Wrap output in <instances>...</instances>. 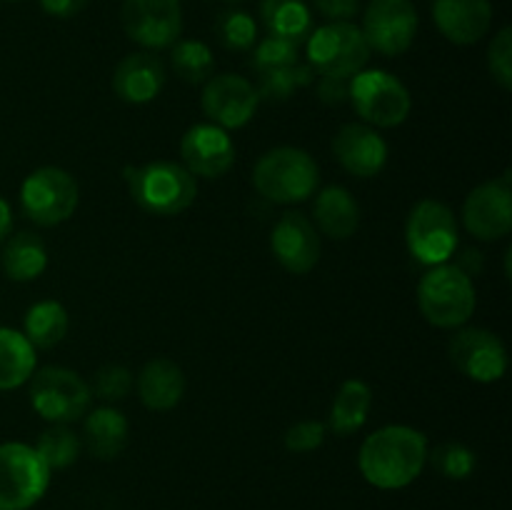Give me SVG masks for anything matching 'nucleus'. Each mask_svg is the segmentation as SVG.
I'll return each instance as SVG.
<instances>
[{
	"label": "nucleus",
	"mask_w": 512,
	"mask_h": 510,
	"mask_svg": "<svg viewBox=\"0 0 512 510\" xmlns=\"http://www.w3.org/2000/svg\"><path fill=\"white\" fill-rule=\"evenodd\" d=\"M165 85V65L153 53H130L115 65L113 93L123 103L143 105L160 95Z\"/></svg>",
	"instance_id": "obj_20"
},
{
	"label": "nucleus",
	"mask_w": 512,
	"mask_h": 510,
	"mask_svg": "<svg viewBox=\"0 0 512 510\" xmlns=\"http://www.w3.org/2000/svg\"><path fill=\"white\" fill-rule=\"evenodd\" d=\"M185 168L200 178H223L235 163V145L230 135L215 123H198L185 130L180 140Z\"/></svg>",
	"instance_id": "obj_17"
},
{
	"label": "nucleus",
	"mask_w": 512,
	"mask_h": 510,
	"mask_svg": "<svg viewBox=\"0 0 512 510\" xmlns=\"http://www.w3.org/2000/svg\"><path fill=\"white\" fill-rule=\"evenodd\" d=\"M350 80L348 78H330V75H323L318 80V98L323 100L325 105H340L348 100Z\"/></svg>",
	"instance_id": "obj_39"
},
{
	"label": "nucleus",
	"mask_w": 512,
	"mask_h": 510,
	"mask_svg": "<svg viewBox=\"0 0 512 510\" xmlns=\"http://www.w3.org/2000/svg\"><path fill=\"white\" fill-rule=\"evenodd\" d=\"M50 470L25 443L0 445V510H28L45 495Z\"/></svg>",
	"instance_id": "obj_10"
},
{
	"label": "nucleus",
	"mask_w": 512,
	"mask_h": 510,
	"mask_svg": "<svg viewBox=\"0 0 512 510\" xmlns=\"http://www.w3.org/2000/svg\"><path fill=\"white\" fill-rule=\"evenodd\" d=\"M68 310L58 300H40L25 313V338L33 348L50 350L68 333Z\"/></svg>",
	"instance_id": "obj_28"
},
{
	"label": "nucleus",
	"mask_w": 512,
	"mask_h": 510,
	"mask_svg": "<svg viewBox=\"0 0 512 510\" xmlns=\"http://www.w3.org/2000/svg\"><path fill=\"white\" fill-rule=\"evenodd\" d=\"M225 3H243V0H225Z\"/></svg>",
	"instance_id": "obj_43"
},
{
	"label": "nucleus",
	"mask_w": 512,
	"mask_h": 510,
	"mask_svg": "<svg viewBox=\"0 0 512 510\" xmlns=\"http://www.w3.org/2000/svg\"><path fill=\"white\" fill-rule=\"evenodd\" d=\"M170 63L175 75L190 85L208 83L213 78L215 58L203 40H175L170 45Z\"/></svg>",
	"instance_id": "obj_29"
},
{
	"label": "nucleus",
	"mask_w": 512,
	"mask_h": 510,
	"mask_svg": "<svg viewBox=\"0 0 512 510\" xmlns=\"http://www.w3.org/2000/svg\"><path fill=\"white\" fill-rule=\"evenodd\" d=\"M313 218L318 228L333 240L353 238L360 225V205L340 185L320 190L313 205Z\"/></svg>",
	"instance_id": "obj_23"
},
{
	"label": "nucleus",
	"mask_w": 512,
	"mask_h": 510,
	"mask_svg": "<svg viewBox=\"0 0 512 510\" xmlns=\"http://www.w3.org/2000/svg\"><path fill=\"white\" fill-rule=\"evenodd\" d=\"M13 230V213H10V205L0 198V243L10 235Z\"/></svg>",
	"instance_id": "obj_42"
},
{
	"label": "nucleus",
	"mask_w": 512,
	"mask_h": 510,
	"mask_svg": "<svg viewBox=\"0 0 512 510\" xmlns=\"http://www.w3.org/2000/svg\"><path fill=\"white\" fill-rule=\"evenodd\" d=\"M370 405H373V390L365 380H345L340 385L338 395L333 398L330 405V418L328 425L335 435L340 438H348L355 435L365 425L370 413Z\"/></svg>",
	"instance_id": "obj_25"
},
{
	"label": "nucleus",
	"mask_w": 512,
	"mask_h": 510,
	"mask_svg": "<svg viewBox=\"0 0 512 510\" xmlns=\"http://www.w3.org/2000/svg\"><path fill=\"white\" fill-rule=\"evenodd\" d=\"M45 268H48V250L40 235L23 230L5 243L3 270L10 280L28 283V280L40 278Z\"/></svg>",
	"instance_id": "obj_26"
},
{
	"label": "nucleus",
	"mask_w": 512,
	"mask_h": 510,
	"mask_svg": "<svg viewBox=\"0 0 512 510\" xmlns=\"http://www.w3.org/2000/svg\"><path fill=\"white\" fill-rule=\"evenodd\" d=\"M80 200L73 175L55 165L33 170L20 185V208L35 225L53 228L75 213Z\"/></svg>",
	"instance_id": "obj_7"
},
{
	"label": "nucleus",
	"mask_w": 512,
	"mask_h": 510,
	"mask_svg": "<svg viewBox=\"0 0 512 510\" xmlns=\"http://www.w3.org/2000/svg\"><path fill=\"white\" fill-rule=\"evenodd\" d=\"M30 378V405L43 420L70 425L88 413L93 393L75 370L48 365Z\"/></svg>",
	"instance_id": "obj_5"
},
{
	"label": "nucleus",
	"mask_w": 512,
	"mask_h": 510,
	"mask_svg": "<svg viewBox=\"0 0 512 510\" xmlns=\"http://www.w3.org/2000/svg\"><path fill=\"white\" fill-rule=\"evenodd\" d=\"M418 305L423 318L435 328H460L478 305L473 278L450 263L435 265L420 278Z\"/></svg>",
	"instance_id": "obj_4"
},
{
	"label": "nucleus",
	"mask_w": 512,
	"mask_h": 510,
	"mask_svg": "<svg viewBox=\"0 0 512 510\" xmlns=\"http://www.w3.org/2000/svg\"><path fill=\"white\" fill-rule=\"evenodd\" d=\"M488 70L503 90H512V30L505 25L488 48Z\"/></svg>",
	"instance_id": "obj_36"
},
{
	"label": "nucleus",
	"mask_w": 512,
	"mask_h": 510,
	"mask_svg": "<svg viewBox=\"0 0 512 510\" xmlns=\"http://www.w3.org/2000/svg\"><path fill=\"white\" fill-rule=\"evenodd\" d=\"M260 20L268 35L303 45L313 33V13L305 0H263Z\"/></svg>",
	"instance_id": "obj_24"
},
{
	"label": "nucleus",
	"mask_w": 512,
	"mask_h": 510,
	"mask_svg": "<svg viewBox=\"0 0 512 510\" xmlns=\"http://www.w3.org/2000/svg\"><path fill=\"white\" fill-rule=\"evenodd\" d=\"M463 223L478 240H500L512 230L510 170L498 180L470 190L463 205Z\"/></svg>",
	"instance_id": "obj_14"
},
{
	"label": "nucleus",
	"mask_w": 512,
	"mask_h": 510,
	"mask_svg": "<svg viewBox=\"0 0 512 510\" xmlns=\"http://www.w3.org/2000/svg\"><path fill=\"white\" fill-rule=\"evenodd\" d=\"M120 23L133 43L163 50L183 33V8L180 0H123Z\"/></svg>",
	"instance_id": "obj_12"
},
{
	"label": "nucleus",
	"mask_w": 512,
	"mask_h": 510,
	"mask_svg": "<svg viewBox=\"0 0 512 510\" xmlns=\"http://www.w3.org/2000/svg\"><path fill=\"white\" fill-rule=\"evenodd\" d=\"M455 368L478 383H498L508 370L503 340L485 328H460L448 345Z\"/></svg>",
	"instance_id": "obj_13"
},
{
	"label": "nucleus",
	"mask_w": 512,
	"mask_h": 510,
	"mask_svg": "<svg viewBox=\"0 0 512 510\" xmlns=\"http://www.w3.org/2000/svg\"><path fill=\"white\" fill-rule=\"evenodd\" d=\"M333 153L355 178H375L388 163V143L378 130L363 123L343 125L333 138Z\"/></svg>",
	"instance_id": "obj_18"
},
{
	"label": "nucleus",
	"mask_w": 512,
	"mask_h": 510,
	"mask_svg": "<svg viewBox=\"0 0 512 510\" xmlns=\"http://www.w3.org/2000/svg\"><path fill=\"white\" fill-rule=\"evenodd\" d=\"M215 38L223 48L238 50H253L255 40H258V25H255L253 15L245 10H223L215 20Z\"/></svg>",
	"instance_id": "obj_32"
},
{
	"label": "nucleus",
	"mask_w": 512,
	"mask_h": 510,
	"mask_svg": "<svg viewBox=\"0 0 512 510\" xmlns=\"http://www.w3.org/2000/svg\"><path fill=\"white\" fill-rule=\"evenodd\" d=\"M433 20L455 45H473L488 35L493 23L490 0H433Z\"/></svg>",
	"instance_id": "obj_19"
},
{
	"label": "nucleus",
	"mask_w": 512,
	"mask_h": 510,
	"mask_svg": "<svg viewBox=\"0 0 512 510\" xmlns=\"http://www.w3.org/2000/svg\"><path fill=\"white\" fill-rule=\"evenodd\" d=\"M348 100L370 128H395L413 108L408 88L385 70H360L353 75Z\"/></svg>",
	"instance_id": "obj_6"
},
{
	"label": "nucleus",
	"mask_w": 512,
	"mask_h": 510,
	"mask_svg": "<svg viewBox=\"0 0 512 510\" xmlns=\"http://www.w3.org/2000/svg\"><path fill=\"white\" fill-rule=\"evenodd\" d=\"M300 45L290 43V40H280L268 35L263 43L255 45L253 60L250 65L255 68V73H268V70L288 68V65L300 63Z\"/></svg>",
	"instance_id": "obj_34"
},
{
	"label": "nucleus",
	"mask_w": 512,
	"mask_h": 510,
	"mask_svg": "<svg viewBox=\"0 0 512 510\" xmlns=\"http://www.w3.org/2000/svg\"><path fill=\"white\" fill-rule=\"evenodd\" d=\"M35 370V348L23 333L0 328V390L28 383Z\"/></svg>",
	"instance_id": "obj_27"
},
{
	"label": "nucleus",
	"mask_w": 512,
	"mask_h": 510,
	"mask_svg": "<svg viewBox=\"0 0 512 510\" xmlns=\"http://www.w3.org/2000/svg\"><path fill=\"white\" fill-rule=\"evenodd\" d=\"M125 183L135 205L158 218L180 215L195 203V195H198L195 175L185 165L170 163V160L125 168Z\"/></svg>",
	"instance_id": "obj_2"
},
{
	"label": "nucleus",
	"mask_w": 512,
	"mask_h": 510,
	"mask_svg": "<svg viewBox=\"0 0 512 510\" xmlns=\"http://www.w3.org/2000/svg\"><path fill=\"white\" fill-rule=\"evenodd\" d=\"M130 390H133V373L118 363H108L98 368L93 385H90V393L95 398L105 400V403H118V400L128 398Z\"/></svg>",
	"instance_id": "obj_35"
},
{
	"label": "nucleus",
	"mask_w": 512,
	"mask_h": 510,
	"mask_svg": "<svg viewBox=\"0 0 512 510\" xmlns=\"http://www.w3.org/2000/svg\"><path fill=\"white\" fill-rule=\"evenodd\" d=\"M325 425L320 420H300L290 425L283 435V443L290 453H310L318 450L325 440Z\"/></svg>",
	"instance_id": "obj_37"
},
{
	"label": "nucleus",
	"mask_w": 512,
	"mask_h": 510,
	"mask_svg": "<svg viewBox=\"0 0 512 510\" xmlns=\"http://www.w3.org/2000/svg\"><path fill=\"white\" fill-rule=\"evenodd\" d=\"M140 403L155 413L173 410L185 395V375L170 358H153L143 365L135 380Z\"/></svg>",
	"instance_id": "obj_21"
},
{
	"label": "nucleus",
	"mask_w": 512,
	"mask_h": 510,
	"mask_svg": "<svg viewBox=\"0 0 512 510\" xmlns=\"http://www.w3.org/2000/svg\"><path fill=\"white\" fill-rule=\"evenodd\" d=\"M35 453L40 455L48 470H65L78 460L80 438L68 425H50L38 435Z\"/></svg>",
	"instance_id": "obj_31"
},
{
	"label": "nucleus",
	"mask_w": 512,
	"mask_h": 510,
	"mask_svg": "<svg viewBox=\"0 0 512 510\" xmlns=\"http://www.w3.org/2000/svg\"><path fill=\"white\" fill-rule=\"evenodd\" d=\"M428 458L433 468L450 480H465L475 470V453L463 443L438 445V448H433V453H428Z\"/></svg>",
	"instance_id": "obj_33"
},
{
	"label": "nucleus",
	"mask_w": 512,
	"mask_h": 510,
	"mask_svg": "<svg viewBox=\"0 0 512 510\" xmlns=\"http://www.w3.org/2000/svg\"><path fill=\"white\" fill-rule=\"evenodd\" d=\"M270 248L275 260L288 273L305 275L318 265L320 260V235L313 220L305 218L298 210H290L278 218L270 233Z\"/></svg>",
	"instance_id": "obj_16"
},
{
	"label": "nucleus",
	"mask_w": 512,
	"mask_h": 510,
	"mask_svg": "<svg viewBox=\"0 0 512 510\" xmlns=\"http://www.w3.org/2000/svg\"><path fill=\"white\" fill-rule=\"evenodd\" d=\"M83 443L88 453L98 460H115L128 445V418L113 405L85 413Z\"/></svg>",
	"instance_id": "obj_22"
},
{
	"label": "nucleus",
	"mask_w": 512,
	"mask_h": 510,
	"mask_svg": "<svg viewBox=\"0 0 512 510\" xmlns=\"http://www.w3.org/2000/svg\"><path fill=\"white\" fill-rule=\"evenodd\" d=\"M455 268L463 270L468 278H475V275H480V270H483V253L480 250H463V255L458 258V263H453Z\"/></svg>",
	"instance_id": "obj_41"
},
{
	"label": "nucleus",
	"mask_w": 512,
	"mask_h": 510,
	"mask_svg": "<svg viewBox=\"0 0 512 510\" xmlns=\"http://www.w3.org/2000/svg\"><path fill=\"white\" fill-rule=\"evenodd\" d=\"M363 38L380 55H403L418 35V10L413 0H370L363 15Z\"/></svg>",
	"instance_id": "obj_11"
},
{
	"label": "nucleus",
	"mask_w": 512,
	"mask_h": 510,
	"mask_svg": "<svg viewBox=\"0 0 512 510\" xmlns=\"http://www.w3.org/2000/svg\"><path fill=\"white\" fill-rule=\"evenodd\" d=\"M313 5L330 23H350L360 10V0H313Z\"/></svg>",
	"instance_id": "obj_38"
},
{
	"label": "nucleus",
	"mask_w": 512,
	"mask_h": 510,
	"mask_svg": "<svg viewBox=\"0 0 512 510\" xmlns=\"http://www.w3.org/2000/svg\"><path fill=\"white\" fill-rule=\"evenodd\" d=\"M203 113L218 128H243L258 110V90L243 75H215L203 88Z\"/></svg>",
	"instance_id": "obj_15"
},
{
	"label": "nucleus",
	"mask_w": 512,
	"mask_h": 510,
	"mask_svg": "<svg viewBox=\"0 0 512 510\" xmlns=\"http://www.w3.org/2000/svg\"><path fill=\"white\" fill-rule=\"evenodd\" d=\"M90 0H40V8L53 18H73L88 8Z\"/></svg>",
	"instance_id": "obj_40"
},
{
	"label": "nucleus",
	"mask_w": 512,
	"mask_h": 510,
	"mask_svg": "<svg viewBox=\"0 0 512 510\" xmlns=\"http://www.w3.org/2000/svg\"><path fill=\"white\" fill-rule=\"evenodd\" d=\"M315 70L310 65L295 63L288 68L268 70V73H258V98L268 100V103H285L288 98H293V93H298L300 88H308L315 78Z\"/></svg>",
	"instance_id": "obj_30"
},
{
	"label": "nucleus",
	"mask_w": 512,
	"mask_h": 510,
	"mask_svg": "<svg viewBox=\"0 0 512 510\" xmlns=\"http://www.w3.org/2000/svg\"><path fill=\"white\" fill-rule=\"evenodd\" d=\"M320 173L313 155L300 148H273L255 163L253 185L265 200L278 205L303 203L318 190Z\"/></svg>",
	"instance_id": "obj_3"
},
{
	"label": "nucleus",
	"mask_w": 512,
	"mask_h": 510,
	"mask_svg": "<svg viewBox=\"0 0 512 510\" xmlns=\"http://www.w3.org/2000/svg\"><path fill=\"white\" fill-rule=\"evenodd\" d=\"M308 45V65L320 75L330 78H353L365 70L370 60V48L363 30L353 23H328L313 30Z\"/></svg>",
	"instance_id": "obj_8"
},
{
	"label": "nucleus",
	"mask_w": 512,
	"mask_h": 510,
	"mask_svg": "<svg viewBox=\"0 0 512 510\" xmlns=\"http://www.w3.org/2000/svg\"><path fill=\"white\" fill-rule=\"evenodd\" d=\"M428 460V440L408 425H385L360 445L358 465L363 478L380 490H398L413 483Z\"/></svg>",
	"instance_id": "obj_1"
},
{
	"label": "nucleus",
	"mask_w": 512,
	"mask_h": 510,
	"mask_svg": "<svg viewBox=\"0 0 512 510\" xmlns=\"http://www.w3.org/2000/svg\"><path fill=\"white\" fill-rule=\"evenodd\" d=\"M405 243L410 255L423 265H443L458 248V223L453 210L440 200H420L405 223Z\"/></svg>",
	"instance_id": "obj_9"
}]
</instances>
